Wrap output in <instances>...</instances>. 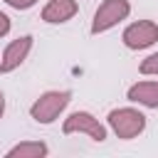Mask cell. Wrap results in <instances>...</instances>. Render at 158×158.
Listing matches in <instances>:
<instances>
[{
  "instance_id": "1",
  "label": "cell",
  "mask_w": 158,
  "mask_h": 158,
  "mask_svg": "<svg viewBox=\"0 0 158 158\" xmlns=\"http://www.w3.org/2000/svg\"><path fill=\"white\" fill-rule=\"evenodd\" d=\"M69 101H72V91H67V89H54V91H44V94H40L35 101H32V106H30V116H32V121H37V123H42V126H47V123H54L57 118H59V114L69 106Z\"/></svg>"
},
{
  "instance_id": "2",
  "label": "cell",
  "mask_w": 158,
  "mask_h": 158,
  "mask_svg": "<svg viewBox=\"0 0 158 158\" xmlns=\"http://www.w3.org/2000/svg\"><path fill=\"white\" fill-rule=\"evenodd\" d=\"M106 123L116 133V138H121V141H131V138H136L146 131V116L133 106L111 109L109 116H106Z\"/></svg>"
},
{
  "instance_id": "3",
  "label": "cell",
  "mask_w": 158,
  "mask_h": 158,
  "mask_svg": "<svg viewBox=\"0 0 158 158\" xmlns=\"http://www.w3.org/2000/svg\"><path fill=\"white\" fill-rule=\"evenodd\" d=\"M131 15V2L128 0H104L91 20V35H104L111 27H116L118 22H123Z\"/></svg>"
},
{
  "instance_id": "4",
  "label": "cell",
  "mask_w": 158,
  "mask_h": 158,
  "mask_svg": "<svg viewBox=\"0 0 158 158\" xmlns=\"http://www.w3.org/2000/svg\"><path fill=\"white\" fill-rule=\"evenodd\" d=\"M62 131H64V136L86 133V136H89L91 141H96V143H104L106 136H109L106 126H104L91 111H74V114H69V116L64 118V123H62Z\"/></svg>"
},
{
  "instance_id": "5",
  "label": "cell",
  "mask_w": 158,
  "mask_h": 158,
  "mask_svg": "<svg viewBox=\"0 0 158 158\" xmlns=\"http://www.w3.org/2000/svg\"><path fill=\"white\" fill-rule=\"evenodd\" d=\"M123 44L128 49H146L151 44L158 42V22L153 20H138V22H131L123 35H121Z\"/></svg>"
},
{
  "instance_id": "6",
  "label": "cell",
  "mask_w": 158,
  "mask_h": 158,
  "mask_svg": "<svg viewBox=\"0 0 158 158\" xmlns=\"http://www.w3.org/2000/svg\"><path fill=\"white\" fill-rule=\"evenodd\" d=\"M32 44H35V37H32V35H22V37L12 40V42L5 47L2 57H0V74H10V72H15V69L27 59Z\"/></svg>"
},
{
  "instance_id": "7",
  "label": "cell",
  "mask_w": 158,
  "mask_h": 158,
  "mask_svg": "<svg viewBox=\"0 0 158 158\" xmlns=\"http://www.w3.org/2000/svg\"><path fill=\"white\" fill-rule=\"evenodd\" d=\"M79 12L77 0H47V5L42 7V22L47 25H64L69 22L74 15Z\"/></svg>"
},
{
  "instance_id": "8",
  "label": "cell",
  "mask_w": 158,
  "mask_h": 158,
  "mask_svg": "<svg viewBox=\"0 0 158 158\" xmlns=\"http://www.w3.org/2000/svg\"><path fill=\"white\" fill-rule=\"evenodd\" d=\"M126 99L146 109H158V81H136L128 86Z\"/></svg>"
},
{
  "instance_id": "9",
  "label": "cell",
  "mask_w": 158,
  "mask_h": 158,
  "mask_svg": "<svg viewBox=\"0 0 158 158\" xmlns=\"http://www.w3.org/2000/svg\"><path fill=\"white\" fill-rule=\"evenodd\" d=\"M47 153H49V148L44 141H22V143L12 146L5 156L7 158H42Z\"/></svg>"
},
{
  "instance_id": "10",
  "label": "cell",
  "mask_w": 158,
  "mask_h": 158,
  "mask_svg": "<svg viewBox=\"0 0 158 158\" xmlns=\"http://www.w3.org/2000/svg\"><path fill=\"white\" fill-rule=\"evenodd\" d=\"M141 74H146V77H158V52H153V54H148L143 62H141Z\"/></svg>"
},
{
  "instance_id": "11",
  "label": "cell",
  "mask_w": 158,
  "mask_h": 158,
  "mask_svg": "<svg viewBox=\"0 0 158 158\" xmlns=\"http://www.w3.org/2000/svg\"><path fill=\"white\" fill-rule=\"evenodd\" d=\"M40 0H5V5H10L12 10H30V7H35Z\"/></svg>"
},
{
  "instance_id": "12",
  "label": "cell",
  "mask_w": 158,
  "mask_h": 158,
  "mask_svg": "<svg viewBox=\"0 0 158 158\" xmlns=\"http://www.w3.org/2000/svg\"><path fill=\"white\" fill-rule=\"evenodd\" d=\"M10 27H12V22H10V17H7L5 12H0V37H5V35L10 32Z\"/></svg>"
},
{
  "instance_id": "13",
  "label": "cell",
  "mask_w": 158,
  "mask_h": 158,
  "mask_svg": "<svg viewBox=\"0 0 158 158\" xmlns=\"http://www.w3.org/2000/svg\"><path fill=\"white\" fill-rule=\"evenodd\" d=\"M2 114H5V94L0 91V118H2Z\"/></svg>"
}]
</instances>
